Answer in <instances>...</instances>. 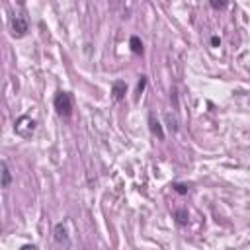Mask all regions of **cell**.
<instances>
[{"label":"cell","mask_w":250,"mask_h":250,"mask_svg":"<svg viewBox=\"0 0 250 250\" xmlns=\"http://www.w3.org/2000/svg\"><path fill=\"white\" fill-rule=\"evenodd\" d=\"M53 105H55V109H57V113H59L61 117L68 119V117L72 115V109H74L70 92H57V96H55V100H53Z\"/></svg>","instance_id":"obj_1"},{"label":"cell","mask_w":250,"mask_h":250,"mask_svg":"<svg viewBox=\"0 0 250 250\" xmlns=\"http://www.w3.org/2000/svg\"><path fill=\"white\" fill-rule=\"evenodd\" d=\"M14 131H16V135H20L21 139H29V137L35 133V119L27 117V115L18 117L16 123H14Z\"/></svg>","instance_id":"obj_2"},{"label":"cell","mask_w":250,"mask_h":250,"mask_svg":"<svg viewBox=\"0 0 250 250\" xmlns=\"http://www.w3.org/2000/svg\"><path fill=\"white\" fill-rule=\"evenodd\" d=\"M10 29H12V37L20 39L29 31V21L23 14H14L10 20Z\"/></svg>","instance_id":"obj_3"},{"label":"cell","mask_w":250,"mask_h":250,"mask_svg":"<svg viewBox=\"0 0 250 250\" xmlns=\"http://www.w3.org/2000/svg\"><path fill=\"white\" fill-rule=\"evenodd\" d=\"M55 242L61 244V246H68L70 240H68V230H66V225L64 223H57L55 225Z\"/></svg>","instance_id":"obj_4"},{"label":"cell","mask_w":250,"mask_h":250,"mask_svg":"<svg viewBox=\"0 0 250 250\" xmlns=\"http://www.w3.org/2000/svg\"><path fill=\"white\" fill-rule=\"evenodd\" d=\"M125 94H127V84L123 80H115L113 86H111V98L115 102H121L125 98Z\"/></svg>","instance_id":"obj_5"},{"label":"cell","mask_w":250,"mask_h":250,"mask_svg":"<svg viewBox=\"0 0 250 250\" xmlns=\"http://www.w3.org/2000/svg\"><path fill=\"white\" fill-rule=\"evenodd\" d=\"M12 184V174H10V168L4 160H0V186L2 188H10Z\"/></svg>","instance_id":"obj_6"},{"label":"cell","mask_w":250,"mask_h":250,"mask_svg":"<svg viewBox=\"0 0 250 250\" xmlns=\"http://www.w3.org/2000/svg\"><path fill=\"white\" fill-rule=\"evenodd\" d=\"M148 125H150V131H152L158 139H164V131H162V127H160L158 119H154V113H150V115H148Z\"/></svg>","instance_id":"obj_7"},{"label":"cell","mask_w":250,"mask_h":250,"mask_svg":"<svg viewBox=\"0 0 250 250\" xmlns=\"http://www.w3.org/2000/svg\"><path fill=\"white\" fill-rule=\"evenodd\" d=\"M129 45H131V51H133L135 55H143V51H145V49H143V41H141L137 35H133V37L129 39Z\"/></svg>","instance_id":"obj_8"},{"label":"cell","mask_w":250,"mask_h":250,"mask_svg":"<svg viewBox=\"0 0 250 250\" xmlns=\"http://www.w3.org/2000/svg\"><path fill=\"white\" fill-rule=\"evenodd\" d=\"M174 217H176V223H178V225H188V221H189L188 209H178V211H174Z\"/></svg>","instance_id":"obj_9"},{"label":"cell","mask_w":250,"mask_h":250,"mask_svg":"<svg viewBox=\"0 0 250 250\" xmlns=\"http://www.w3.org/2000/svg\"><path fill=\"white\" fill-rule=\"evenodd\" d=\"M174 189H176L178 193H182V195H184V193H188V189H189V188H188L186 184H174Z\"/></svg>","instance_id":"obj_10"},{"label":"cell","mask_w":250,"mask_h":250,"mask_svg":"<svg viewBox=\"0 0 250 250\" xmlns=\"http://www.w3.org/2000/svg\"><path fill=\"white\" fill-rule=\"evenodd\" d=\"M145 86H146V76H141V80H139V84H137V94H141V92L145 90Z\"/></svg>","instance_id":"obj_11"},{"label":"cell","mask_w":250,"mask_h":250,"mask_svg":"<svg viewBox=\"0 0 250 250\" xmlns=\"http://www.w3.org/2000/svg\"><path fill=\"white\" fill-rule=\"evenodd\" d=\"M225 6H227V2H217V0L211 2V8H215V10H221V8H225Z\"/></svg>","instance_id":"obj_12"},{"label":"cell","mask_w":250,"mask_h":250,"mask_svg":"<svg viewBox=\"0 0 250 250\" xmlns=\"http://www.w3.org/2000/svg\"><path fill=\"white\" fill-rule=\"evenodd\" d=\"M20 250H37V246L35 244H23Z\"/></svg>","instance_id":"obj_13"},{"label":"cell","mask_w":250,"mask_h":250,"mask_svg":"<svg viewBox=\"0 0 250 250\" xmlns=\"http://www.w3.org/2000/svg\"><path fill=\"white\" fill-rule=\"evenodd\" d=\"M211 45H213V47H217V45H221V39H219L217 35H215V37H211Z\"/></svg>","instance_id":"obj_14"},{"label":"cell","mask_w":250,"mask_h":250,"mask_svg":"<svg viewBox=\"0 0 250 250\" xmlns=\"http://www.w3.org/2000/svg\"><path fill=\"white\" fill-rule=\"evenodd\" d=\"M0 12H2V6H0ZM0 29H2V18H0Z\"/></svg>","instance_id":"obj_15"}]
</instances>
